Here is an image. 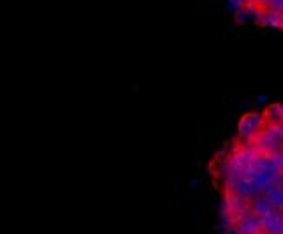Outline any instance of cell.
I'll return each mask as SVG.
<instances>
[{
	"mask_svg": "<svg viewBox=\"0 0 283 234\" xmlns=\"http://www.w3.org/2000/svg\"><path fill=\"white\" fill-rule=\"evenodd\" d=\"M209 176L227 234H283V104L244 115Z\"/></svg>",
	"mask_w": 283,
	"mask_h": 234,
	"instance_id": "1",
	"label": "cell"
},
{
	"mask_svg": "<svg viewBox=\"0 0 283 234\" xmlns=\"http://www.w3.org/2000/svg\"><path fill=\"white\" fill-rule=\"evenodd\" d=\"M237 20L283 34V0H227Z\"/></svg>",
	"mask_w": 283,
	"mask_h": 234,
	"instance_id": "2",
	"label": "cell"
}]
</instances>
